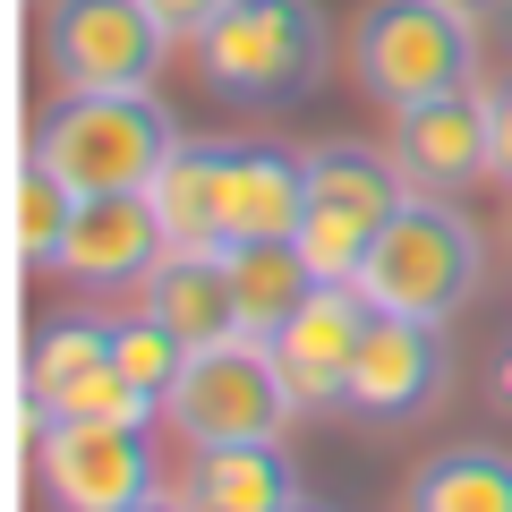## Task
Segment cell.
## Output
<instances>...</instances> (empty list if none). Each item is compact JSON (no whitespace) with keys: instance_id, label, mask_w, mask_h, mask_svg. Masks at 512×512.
I'll use <instances>...</instances> for the list:
<instances>
[{"instance_id":"cell-1","label":"cell","mask_w":512,"mask_h":512,"mask_svg":"<svg viewBox=\"0 0 512 512\" xmlns=\"http://www.w3.org/2000/svg\"><path fill=\"white\" fill-rule=\"evenodd\" d=\"M197 69L222 103H248V111L308 103L333 69V26L316 0H231L197 35Z\"/></svg>"},{"instance_id":"cell-2","label":"cell","mask_w":512,"mask_h":512,"mask_svg":"<svg viewBox=\"0 0 512 512\" xmlns=\"http://www.w3.org/2000/svg\"><path fill=\"white\" fill-rule=\"evenodd\" d=\"M478 282H487V239H478V222L453 197H419V188H410V205L384 222V239L359 265L367 308L419 316V325H453L478 299Z\"/></svg>"},{"instance_id":"cell-3","label":"cell","mask_w":512,"mask_h":512,"mask_svg":"<svg viewBox=\"0 0 512 512\" xmlns=\"http://www.w3.org/2000/svg\"><path fill=\"white\" fill-rule=\"evenodd\" d=\"M35 154L69 171L86 197H120V188H154V171L180 154V120L154 103V86L60 94L35 128Z\"/></svg>"},{"instance_id":"cell-4","label":"cell","mask_w":512,"mask_h":512,"mask_svg":"<svg viewBox=\"0 0 512 512\" xmlns=\"http://www.w3.org/2000/svg\"><path fill=\"white\" fill-rule=\"evenodd\" d=\"M350 69L384 111L436 103L478 77V18L444 0H367V18L350 26Z\"/></svg>"},{"instance_id":"cell-5","label":"cell","mask_w":512,"mask_h":512,"mask_svg":"<svg viewBox=\"0 0 512 512\" xmlns=\"http://www.w3.org/2000/svg\"><path fill=\"white\" fill-rule=\"evenodd\" d=\"M163 419L188 436V453H205V444H256V436H282V427L299 419V393L282 384L274 342L231 333V342H214V350H188Z\"/></svg>"},{"instance_id":"cell-6","label":"cell","mask_w":512,"mask_h":512,"mask_svg":"<svg viewBox=\"0 0 512 512\" xmlns=\"http://www.w3.org/2000/svg\"><path fill=\"white\" fill-rule=\"evenodd\" d=\"M410 205V180L393 154L376 146H316L308 154V214H299V248H308L316 282H359L367 248L384 222Z\"/></svg>"},{"instance_id":"cell-7","label":"cell","mask_w":512,"mask_h":512,"mask_svg":"<svg viewBox=\"0 0 512 512\" xmlns=\"http://www.w3.org/2000/svg\"><path fill=\"white\" fill-rule=\"evenodd\" d=\"M171 43L180 35L154 0H43V69L60 77V94L154 86Z\"/></svg>"},{"instance_id":"cell-8","label":"cell","mask_w":512,"mask_h":512,"mask_svg":"<svg viewBox=\"0 0 512 512\" xmlns=\"http://www.w3.org/2000/svg\"><path fill=\"white\" fill-rule=\"evenodd\" d=\"M35 478L60 512H128L163 487L146 427L103 419H35Z\"/></svg>"},{"instance_id":"cell-9","label":"cell","mask_w":512,"mask_h":512,"mask_svg":"<svg viewBox=\"0 0 512 512\" xmlns=\"http://www.w3.org/2000/svg\"><path fill=\"white\" fill-rule=\"evenodd\" d=\"M453 384V350H444V325H419V316H393L376 308L359 333V359H350V402L367 427H393V419H419V410L444 402Z\"/></svg>"},{"instance_id":"cell-10","label":"cell","mask_w":512,"mask_h":512,"mask_svg":"<svg viewBox=\"0 0 512 512\" xmlns=\"http://www.w3.org/2000/svg\"><path fill=\"white\" fill-rule=\"evenodd\" d=\"M393 163H402V180L419 188V197H461V188L487 180L495 163V103L487 86H453L436 94V103H410L393 111Z\"/></svg>"},{"instance_id":"cell-11","label":"cell","mask_w":512,"mask_h":512,"mask_svg":"<svg viewBox=\"0 0 512 512\" xmlns=\"http://www.w3.org/2000/svg\"><path fill=\"white\" fill-rule=\"evenodd\" d=\"M171 256V231L154 214L146 188H120V197H86L77 222L60 231L52 265L43 274L77 282V291H128V282H154V265Z\"/></svg>"},{"instance_id":"cell-12","label":"cell","mask_w":512,"mask_h":512,"mask_svg":"<svg viewBox=\"0 0 512 512\" xmlns=\"http://www.w3.org/2000/svg\"><path fill=\"white\" fill-rule=\"evenodd\" d=\"M367 316H376V308H367L359 282H316L308 308L274 333V367H282V384L299 393V410L350 402V359H359Z\"/></svg>"},{"instance_id":"cell-13","label":"cell","mask_w":512,"mask_h":512,"mask_svg":"<svg viewBox=\"0 0 512 512\" xmlns=\"http://www.w3.org/2000/svg\"><path fill=\"white\" fill-rule=\"evenodd\" d=\"M299 214H308V154L231 146V171H222V239H299Z\"/></svg>"},{"instance_id":"cell-14","label":"cell","mask_w":512,"mask_h":512,"mask_svg":"<svg viewBox=\"0 0 512 512\" xmlns=\"http://www.w3.org/2000/svg\"><path fill=\"white\" fill-rule=\"evenodd\" d=\"M146 316L171 325L188 350H214V342H231V333H248L214 248H171L163 265H154V282H146Z\"/></svg>"},{"instance_id":"cell-15","label":"cell","mask_w":512,"mask_h":512,"mask_svg":"<svg viewBox=\"0 0 512 512\" xmlns=\"http://www.w3.org/2000/svg\"><path fill=\"white\" fill-rule=\"evenodd\" d=\"M188 504L197 512H291L299 504V470L282 453V436H256V444H205L188 461Z\"/></svg>"},{"instance_id":"cell-16","label":"cell","mask_w":512,"mask_h":512,"mask_svg":"<svg viewBox=\"0 0 512 512\" xmlns=\"http://www.w3.org/2000/svg\"><path fill=\"white\" fill-rule=\"evenodd\" d=\"M214 256H222V274H231L239 325H248L256 342H274V333L308 308V291H316V265H308L299 239H222Z\"/></svg>"},{"instance_id":"cell-17","label":"cell","mask_w":512,"mask_h":512,"mask_svg":"<svg viewBox=\"0 0 512 512\" xmlns=\"http://www.w3.org/2000/svg\"><path fill=\"white\" fill-rule=\"evenodd\" d=\"M402 512H512V453L504 444H444L410 470Z\"/></svg>"},{"instance_id":"cell-18","label":"cell","mask_w":512,"mask_h":512,"mask_svg":"<svg viewBox=\"0 0 512 512\" xmlns=\"http://www.w3.org/2000/svg\"><path fill=\"white\" fill-rule=\"evenodd\" d=\"M222 171H231V146H180L163 171H154V214H163L171 248H222Z\"/></svg>"},{"instance_id":"cell-19","label":"cell","mask_w":512,"mask_h":512,"mask_svg":"<svg viewBox=\"0 0 512 512\" xmlns=\"http://www.w3.org/2000/svg\"><path fill=\"white\" fill-rule=\"evenodd\" d=\"M111 359V325L103 316H69V325H43L35 350H26V410H43L52 393H69L77 376Z\"/></svg>"},{"instance_id":"cell-20","label":"cell","mask_w":512,"mask_h":512,"mask_svg":"<svg viewBox=\"0 0 512 512\" xmlns=\"http://www.w3.org/2000/svg\"><path fill=\"white\" fill-rule=\"evenodd\" d=\"M77 205H86V188L26 146V163H18V256L26 265H52V248H60V231L77 222Z\"/></svg>"},{"instance_id":"cell-21","label":"cell","mask_w":512,"mask_h":512,"mask_svg":"<svg viewBox=\"0 0 512 512\" xmlns=\"http://www.w3.org/2000/svg\"><path fill=\"white\" fill-rule=\"evenodd\" d=\"M111 367H120L137 393H154V402H171V384H180V367H188V342L171 325H154L146 308L137 316H120L111 325Z\"/></svg>"},{"instance_id":"cell-22","label":"cell","mask_w":512,"mask_h":512,"mask_svg":"<svg viewBox=\"0 0 512 512\" xmlns=\"http://www.w3.org/2000/svg\"><path fill=\"white\" fill-rule=\"evenodd\" d=\"M35 419H103V427H154L163 419V402L154 393H137V384L120 376V367H94V376H77L69 393H52V402L35 410Z\"/></svg>"},{"instance_id":"cell-23","label":"cell","mask_w":512,"mask_h":512,"mask_svg":"<svg viewBox=\"0 0 512 512\" xmlns=\"http://www.w3.org/2000/svg\"><path fill=\"white\" fill-rule=\"evenodd\" d=\"M487 103H495V163H487V180H504V188H512V77H495Z\"/></svg>"},{"instance_id":"cell-24","label":"cell","mask_w":512,"mask_h":512,"mask_svg":"<svg viewBox=\"0 0 512 512\" xmlns=\"http://www.w3.org/2000/svg\"><path fill=\"white\" fill-rule=\"evenodd\" d=\"M154 9H163V26H171V35H180V43H197L205 26H214L222 9H231V0H154Z\"/></svg>"},{"instance_id":"cell-25","label":"cell","mask_w":512,"mask_h":512,"mask_svg":"<svg viewBox=\"0 0 512 512\" xmlns=\"http://www.w3.org/2000/svg\"><path fill=\"white\" fill-rule=\"evenodd\" d=\"M487 393L512 410V333H504V350H495V367H487Z\"/></svg>"},{"instance_id":"cell-26","label":"cell","mask_w":512,"mask_h":512,"mask_svg":"<svg viewBox=\"0 0 512 512\" xmlns=\"http://www.w3.org/2000/svg\"><path fill=\"white\" fill-rule=\"evenodd\" d=\"M487 43H495V52H504V60H512V0H504V9H495V18H487Z\"/></svg>"},{"instance_id":"cell-27","label":"cell","mask_w":512,"mask_h":512,"mask_svg":"<svg viewBox=\"0 0 512 512\" xmlns=\"http://www.w3.org/2000/svg\"><path fill=\"white\" fill-rule=\"evenodd\" d=\"M128 512H197V504H188V495H171V487H154L146 504H128Z\"/></svg>"},{"instance_id":"cell-28","label":"cell","mask_w":512,"mask_h":512,"mask_svg":"<svg viewBox=\"0 0 512 512\" xmlns=\"http://www.w3.org/2000/svg\"><path fill=\"white\" fill-rule=\"evenodd\" d=\"M444 9H461V18H478V26H487L495 9H504V0H444Z\"/></svg>"},{"instance_id":"cell-29","label":"cell","mask_w":512,"mask_h":512,"mask_svg":"<svg viewBox=\"0 0 512 512\" xmlns=\"http://www.w3.org/2000/svg\"><path fill=\"white\" fill-rule=\"evenodd\" d=\"M291 512H316V504H308V495H299V504H291Z\"/></svg>"}]
</instances>
